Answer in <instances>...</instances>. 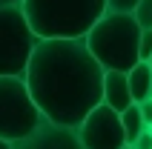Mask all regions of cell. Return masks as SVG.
I'll list each match as a JSON object with an SVG mask.
<instances>
[{"mask_svg":"<svg viewBox=\"0 0 152 149\" xmlns=\"http://www.w3.org/2000/svg\"><path fill=\"white\" fill-rule=\"evenodd\" d=\"M103 74L106 69L89 52L86 37L40 40L26 69V83L46 121L77 129L103 103Z\"/></svg>","mask_w":152,"mask_h":149,"instance_id":"cell-1","label":"cell"},{"mask_svg":"<svg viewBox=\"0 0 152 149\" xmlns=\"http://www.w3.org/2000/svg\"><path fill=\"white\" fill-rule=\"evenodd\" d=\"M23 12L40 40L86 37L109 12L106 0H23Z\"/></svg>","mask_w":152,"mask_h":149,"instance_id":"cell-2","label":"cell"},{"mask_svg":"<svg viewBox=\"0 0 152 149\" xmlns=\"http://www.w3.org/2000/svg\"><path fill=\"white\" fill-rule=\"evenodd\" d=\"M141 34L144 26L135 15L106 12L86 34V46L106 72H132L141 63Z\"/></svg>","mask_w":152,"mask_h":149,"instance_id":"cell-3","label":"cell"},{"mask_svg":"<svg viewBox=\"0 0 152 149\" xmlns=\"http://www.w3.org/2000/svg\"><path fill=\"white\" fill-rule=\"evenodd\" d=\"M40 46L23 6H0V77H26L29 60Z\"/></svg>","mask_w":152,"mask_h":149,"instance_id":"cell-4","label":"cell"},{"mask_svg":"<svg viewBox=\"0 0 152 149\" xmlns=\"http://www.w3.org/2000/svg\"><path fill=\"white\" fill-rule=\"evenodd\" d=\"M46 118L34 103L26 77H0V141H23Z\"/></svg>","mask_w":152,"mask_h":149,"instance_id":"cell-5","label":"cell"},{"mask_svg":"<svg viewBox=\"0 0 152 149\" xmlns=\"http://www.w3.org/2000/svg\"><path fill=\"white\" fill-rule=\"evenodd\" d=\"M77 135L83 149H124L129 143L121 112H115L106 103L89 112V118L77 126Z\"/></svg>","mask_w":152,"mask_h":149,"instance_id":"cell-6","label":"cell"},{"mask_svg":"<svg viewBox=\"0 0 152 149\" xmlns=\"http://www.w3.org/2000/svg\"><path fill=\"white\" fill-rule=\"evenodd\" d=\"M15 149H83L80 135L72 126H58L52 121H43L29 138L12 143Z\"/></svg>","mask_w":152,"mask_h":149,"instance_id":"cell-7","label":"cell"},{"mask_svg":"<svg viewBox=\"0 0 152 149\" xmlns=\"http://www.w3.org/2000/svg\"><path fill=\"white\" fill-rule=\"evenodd\" d=\"M103 103L112 106L115 112H121V115L129 106H135L132 89H129V72H106L103 74Z\"/></svg>","mask_w":152,"mask_h":149,"instance_id":"cell-8","label":"cell"},{"mask_svg":"<svg viewBox=\"0 0 152 149\" xmlns=\"http://www.w3.org/2000/svg\"><path fill=\"white\" fill-rule=\"evenodd\" d=\"M129 89H132V100L144 103L152 98V66L146 60H141L132 72H129Z\"/></svg>","mask_w":152,"mask_h":149,"instance_id":"cell-9","label":"cell"},{"mask_svg":"<svg viewBox=\"0 0 152 149\" xmlns=\"http://www.w3.org/2000/svg\"><path fill=\"white\" fill-rule=\"evenodd\" d=\"M121 118H124V129H126V141L129 143H135L138 138L149 129L146 121H144V115H141V106H138V103H135V106H129Z\"/></svg>","mask_w":152,"mask_h":149,"instance_id":"cell-10","label":"cell"},{"mask_svg":"<svg viewBox=\"0 0 152 149\" xmlns=\"http://www.w3.org/2000/svg\"><path fill=\"white\" fill-rule=\"evenodd\" d=\"M106 6H109V12H118V15H135L141 0H106Z\"/></svg>","mask_w":152,"mask_h":149,"instance_id":"cell-11","label":"cell"},{"mask_svg":"<svg viewBox=\"0 0 152 149\" xmlns=\"http://www.w3.org/2000/svg\"><path fill=\"white\" fill-rule=\"evenodd\" d=\"M135 17L144 29H152V0H141V6L135 9Z\"/></svg>","mask_w":152,"mask_h":149,"instance_id":"cell-12","label":"cell"},{"mask_svg":"<svg viewBox=\"0 0 152 149\" xmlns=\"http://www.w3.org/2000/svg\"><path fill=\"white\" fill-rule=\"evenodd\" d=\"M152 58V29H144L141 34V60H149Z\"/></svg>","mask_w":152,"mask_h":149,"instance_id":"cell-13","label":"cell"},{"mask_svg":"<svg viewBox=\"0 0 152 149\" xmlns=\"http://www.w3.org/2000/svg\"><path fill=\"white\" fill-rule=\"evenodd\" d=\"M132 146H135V149H152V129H146V132L141 135V138H138Z\"/></svg>","mask_w":152,"mask_h":149,"instance_id":"cell-14","label":"cell"},{"mask_svg":"<svg viewBox=\"0 0 152 149\" xmlns=\"http://www.w3.org/2000/svg\"><path fill=\"white\" fill-rule=\"evenodd\" d=\"M138 106H141V115H144L146 126L152 129V98H149V100H144V103H138Z\"/></svg>","mask_w":152,"mask_h":149,"instance_id":"cell-15","label":"cell"},{"mask_svg":"<svg viewBox=\"0 0 152 149\" xmlns=\"http://www.w3.org/2000/svg\"><path fill=\"white\" fill-rule=\"evenodd\" d=\"M0 6H23V0H0Z\"/></svg>","mask_w":152,"mask_h":149,"instance_id":"cell-16","label":"cell"},{"mask_svg":"<svg viewBox=\"0 0 152 149\" xmlns=\"http://www.w3.org/2000/svg\"><path fill=\"white\" fill-rule=\"evenodd\" d=\"M0 149H15L12 143H6V141H0Z\"/></svg>","mask_w":152,"mask_h":149,"instance_id":"cell-17","label":"cell"},{"mask_svg":"<svg viewBox=\"0 0 152 149\" xmlns=\"http://www.w3.org/2000/svg\"><path fill=\"white\" fill-rule=\"evenodd\" d=\"M124 149H135V146H132V143H126V146H124Z\"/></svg>","mask_w":152,"mask_h":149,"instance_id":"cell-18","label":"cell"},{"mask_svg":"<svg viewBox=\"0 0 152 149\" xmlns=\"http://www.w3.org/2000/svg\"><path fill=\"white\" fill-rule=\"evenodd\" d=\"M146 63H149V66H152V58H149V60H146Z\"/></svg>","mask_w":152,"mask_h":149,"instance_id":"cell-19","label":"cell"}]
</instances>
